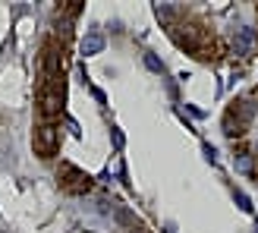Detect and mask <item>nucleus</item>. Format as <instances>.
<instances>
[{
  "label": "nucleus",
  "instance_id": "obj_14",
  "mask_svg": "<svg viewBox=\"0 0 258 233\" xmlns=\"http://www.w3.org/2000/svg\"><path fill=\"white\" fill-rule=\"evenodd\" d=\"M164 233H176V230H170V227H167V230H164Z\"/></svg>",
  "mask_w": 258,
  "mask_h": 233
},
{
  "label": "nucleus",
  "instance_id": "obj_2",
  "mask_svg": "<svg viewBox=\"0 0 258 233\" xmlns=\"http://www.w3.org/2000/svg\"><path fill=\"white\" fill-rule=\"evenodd\" d=\"M38 110H41L44 123L57 120L63 113V85H57L54 79H47V85L41 88V95H38Z\"/></svg>",
  "mask_w": 258,
  "mask_h": 233
},
{
  "label": "nucleus",
  "instance_id": "obj_3",
  "mask_svg": "<svg viewBox=\"0 0 258 233\" xmlns=\"http://www.w3.org/2000/svg\"><path fill=\"white\" fill-rule=\"evenodd\" d=\"M32 148H35V154H41V158H54L57 148H60V133H57V126H54V123L35 126Z\"/></svg>",
  "mask_w": 258,
  "mask_h": 233
},
{
  "label": "nucleus",
  "instance_id": "obj_4",
  "mask_svg": "<svg viewBox=\"0 0 258 233\" xmlns=\"http://www.w3.org/2000/svg\"><path fill=\"white\" fill-rule=\"evenodd\" d=\"M227 113H233L242 126H249V123H252V116H255V104H252V98H236V101H233V107H230Z\"/></svg>",
  "mask_w": 258,
  "mask_h": 233
},
{
  "label": "nucleus",
  "instance_id": "obj_5",
  "mask_svg": "<svg viewBox=\"0 0 258 233\" xmlns=\"http://www.w3.org/2000/svg\"><path fill=\"white\" fill-rule=\"evenodd\" d=\"M252 47H255V29H239L236 32V54H242V57H249L252 54Z\"/></svg>",
  "mask_w": 258,
  "mask_h": 233
},
{
  "label": "nucleus",
  "instance_id": "obj_1",
  "mask_svg": "<svg viewBox=\"0 0 258 233\" xmlns=\"http://www.w3.org/2000/svg\"><path fill=\"white\" fill-rule=\"evenodd\" d=\"M57 180H60V189L70 192V196H85V192L95 189V180L88 177L85 170H79L76 164H60Z\"/></svg>",
  "mask_w": 258,
  "mask_h": 233
},
{
  "label": "nucleus",
  "instance_id": "obj_15",
  "mask_svg": "<svg viewBox=\"0 0 258 233\" xmlns=\"http://www.w3.org/2000/svg\"><path fill=\"white\" fill-rule=\"evenodd\" d=\"M255 98H258V88H255Z\"/></svg>",
  "mask_w": 258,
  "mask_h": 233
},
{
  "label": "nucleus",
  "instance_id": "obj_7",
  "mask_svg": "<svg viewBox=\"0 0 258 233\" xmlns=\"http://www.w3.org/2000/svg\"><path fill=\"white\" fill-rule=\"evenodd\" d=\"M246 129H249V126H242V123L236 120L233 113H224V133H227L230 139H239V136H246Z\"/></svg>",
  "mask_w": 258,
  "mask_h": 233
},
{
  "label": "nucleus",
  "instance_id": "obj_12",
  "mask_svg": "<svg viewBox=\"0 0 258 233\" xmlns=\"http://www.w3.org/2000/svg\"><path fill=\"white\" fill-rule=\"evenodd\" d=\"M110 139H113V148H123L126 145V136L120 133V129H110Z\"/></svg>",
  "mask_w": 258,
  "mask_h": 233
},
{
  "label": "nucleus",
  "instance_id": "obj_8",
  "mask_svg": "<svg viewBox=\"0 0 258 233\" xmlns=\"http://www.w3.org/2000/svg\"><path fill=\"white\" fill-rule=\"evenodd\" d=\"M252 167H255V164H252V154H249V151H239V154H236V170H239V173H252Z\"/></svg>",
  "mask_w": 258,
  "mask_h": 233
},
{
  "label": "nucleus",
  "instance_id": "obj_11",
  "mask_svg": "<svg viewBox=\"0 0 258 233\" xmlns=\"http://www.w3.org/2000/svg\"><path fill=\"white\" fill-rule=\"evenodd\" d=\"M63 13H67V16H79V13H82V0H70V4L63 7Z\"/></svg>",
  "mask_w": 258,
  "mask_h": 233
},
{
  "label": "nucleus",
  "instance_id": "obj_9",
  "mask_svg": "<svg viewBox=\"0 0 258 233\" xmlns=\"http://www.w3.org/2000/svg\"><path fill=\"white\" fill-rule=\"evenodd\" d=\"M236 205H239V211H246V214H252V211H255V205L249 202L246 192H236Z\"/></svg>",
  "mask_w": 258,
  "mask_h": 233
},
{
  "label": "nucleus",
  "instance_id": "obj_13",
  "mask_svg": "<svg viewBox=\"0 0 258 233\" xmlns=\"http://www.w3.org/2000/svg\"><path fill=\"white\" fill-rule=\"evenodd\" d=\"M202 151H205V158H208L211 164L217 161V151H214V145H202Z\"/></svg>",
  "mask_w": 258,
  "mask_h": 233
},
{
  "label": "nucleus",
  "instance_id": "obj_10",
  "mask_svg": "<svg viewBox=\"0 0 258 233\" xmlns=\"http://www.w3.org/2000/svg\"><path fill=\"white\" fill-rule=\"evenodd\" d=\"M145 67H148L151 73H164V63L154 57V54H145Z\"/></svg>",
  "mask_w": 258,
  "mask_h": 233
},
{
  "label": "nucleus",
  "instance_id": "obj_6",
  "mask_svg": "<svg viewBox=\"0 0 258 233\" xmlns=\"http://www.w3.org/2000/svg\"><path fill=\"white\" fill-rule=\"evenodd\" d=\"M79 50H82V57H95V54H101V50H104V38H101L98 32L85 35L82 44H79Z\"/></svg>",
  "mask_w": 258,
  "mask_h": 233
}]
</instances>
